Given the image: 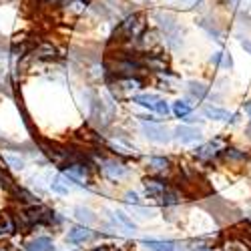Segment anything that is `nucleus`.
I'll return each instance as SVG.
<instances>
[{
    "label": "nucleus",
    "mask_w": 251,
    "mask_h": 251,
    "mask_svg": "<svg viewBox=\"0 0 251 251\" xmlns=\"http://www.w3.org/2000/svg\"><path fill=\"white\" fill-rule=\"evenodd\" d=\"M131 211L137 213L139 217H153V213H155L151 207H143L141 203H139V205H131Z\"/></svg>",
    "instance_id": "cd10ccee"
},
{
    "label": "nucleus",
    "mask_w": 251,
    "mask_h": 251,
    "mask_svg": "<svg viewBox=\"0 0 251 251\" xmlns=\"http://www.w3.org/2000/svg\"><path fill=\"white\" fill-rule=\"evenodd\" d=\"M145 161H147L149 169L155 171V175H163V173H167V171H171V159H169V157H163V155H149Z\"/></svg>",
    "instance_id": "a211bd4d"
},
{
    "label": "nucleus",
    "mask_w": 251,
    "mask_h": 251,
    "mask_svg": "<svg viewBox=\"0 0 251 251\" xmlns=\"http://www.w3.org/2000/svg\"><path fill=\"white\" fill-rule=\"evenodd\" d=\"M56 56H58V49H56L54 45H50V43H40V45H36V47L30 50V54H28L30 62H49V60H54Z\"/></svg>",
    "instance_id": "9b49d317"
},
{
    "label": "nucleus",
    "mask_w": 251,
    "mask_h": 251,
    "mask_svg": "<svg viewBox=\"0 0 251 251\" xmlns=\"http://www.w3.org/2000/svg\"><path fill=\"white\" fill-rule=\"evenodd\" d=\"M104 213L109 215L113 229H121V231H127V233H135L137 231V223L125 213L121 209H104Z\"/></svg>",
    "instance_id": "9d476101"
},
{
    "label": "nucleus",
    "mask_w": 251,
    "mask_h": 251,
    "mask_svg": "<svg viewBox=\"0 0 251 251\" xmlns=\"http://www.w3.org/2000/svg\"><path fill=\"white\" fill-rule=\"evenodd\" d=\"M25 251H56V245L50 237L47 235H38V237H32L28 239L25 245H23Z\"/></svg>",
    "instance_id": "dca6fc26"
},
{
    "label": "nucleus",
    "mask_w": 251,
    "mask_h": 251,
    "mask_svg": "<svg viewBox=\"0 0 251 251\" xmlns=\"http://www.w3.org/2000/svg\"><path fill=\"white\" fill-rule=\"evenodd\" d=\"M123 201L127 203V205H139V203H141L139 193H135V191H127V193L123 195Z\"/></svg>",
    "instance_id": "c756f323"
},
{
    "label": "nucleus",
    "mask_w": 251,
    "mask_h": 251,
    "mask_svg": "<svg viewBox=\"0 0 251 251\" xmlns=\"http://www.w3.org/2000/svg\"><path fill=\"white\" fill-rule=\"evenodd\" d=\"M16 233V225H14V217L12 213H4L0 215V239L10 237Z\"/></svg>",
    "instance_id": "b1692460"
},
{
    "label": "nucleus",
    "mask_w": 251,
    "mask_h": 251,
    "mask_svg": "<svg viewBox=\"0 0 251 251\" xmlns=\"http://www.w3.org/2000/svg\"><path fill=\"white\" fill-rule=\"evenodd\" d=\"M201 137H203V133L199 127H195V125L181 123L179 127L173 129V141L179 145H195L201 141Z\"/></svg>",
    "instance_id": "423d86ee"
},
{
    "label": "nucleus",
    "mask_w": 251,
    "mask_h": 251,
    "mask_svg": "<svg viewBox=\"0 0 251 251\" xmlns=\"http://www.w3.org/2000/svg\"><path fill=\"white\" fill-rule=\"evenodd\" d=\"M2 157H4V163L10 167V169H25V159L20 157V153H4L2 151Z\"/></svg>",
    "instance_id": "a878e982"
},
{
    "label": "nucleus",
    "mask_w": 251,
    "mask_h": 251,
    "mask_svg": "<svg viewBox=\"0 0 251 251\" xmlns=\"http://www.w3.org/2000/svg\"><path fill=\"white\" fill-rule=\"evenodd\" d=\"M99 237H102V235L93 231L89 225H75V227L69 229V233H67V243H71V245H85V243H89L93 239H99Z\"/></svg>",
    "instance_id": "6e6552de"
},
{
    "label": "nucleus",
    "mask_w": 251,
    "mask_h": 251,
    "mask_svg": "<svg viewBox=\"0 0 251 251\" xmlns=\"http://www.w3.org/2000/svg\"><path fill=\"white\" fill-rule=\"evenodd\" d=\"M181 121L187 123V125H203V123H205V119H203L201 115H195V113H189L187 117H183Z\"/></svg>",
    "instance_id": "c85d7f7f"
},
{
    "label": "nucleus",
    "mask_w": 251,
    "mask_h": 251,
    "mask_svg": "<svg viewBox=\"0 0 251 251\" xmlns=\"http://www.w3.org/2000/svg\"><path fill=\"white\" fill-rule=\"evenodd\" d=\"M169 181L163 179L161 175H151V177H145L143 179V189H145V195L151 197V199H157L161 201V197L167 193L169 189Z\"/></svg>",
    "instance_id": "0eeeda50"
},
{
    "label": "nucleus",
    "mask_w": 251,
    "mask_h": 251,
    "mask_svg": "<svg viewBox=\"0 0 251 251\" xmlns=\"http://www.w3.org/2000/svg\"><path fill=\"white\" fill-rule=\"evenodd\" d=\"M131 102H135L137 107H143L145 111L161 115V117L171 115V104L167 102V99H163L161 95H155V93H135V95H131Z\"/></svg>",
    "instance_id": "f03ea898"
},
{
    "label": "nucleus",
    "mask_w": 251,
    "mask_h": 251,
    "mask_svg": "<svg viewBox=\"0 0 251 251\" xmlns=\"http://www.w3.org/2000/svg\"><path fill=\"white\" fill-rule=\"evenodd\" d=\"M171 113L177 117V119H183L189 113H193V100L191 99H177L173 104H171Z\"/></svg>",
    "instance_id": "5701e85b"
},
{
    "label": "nucleus",
    "mask_w": 251,
    "mask_h": 251,
    "mask_svg": "<svg viewBox=\"0 0 251 251\" xmlns=\"http://www.w3.org/2000/svg\"><path fill=\"white\" fill-rule=\"evenodd\" d=\"M233 113H229L227 109L223 107H217V104H205L203 107V117L209 119V121H219V123H229V119H231Z\"/></svg>",
    "instance_id": "f3484780"
},
{
    "label": "nucleus",
    "mask_w": 251,
    "mask_h": 251,
    "mask_svg": "<svg viewBox=\"0 0 251 251\" xmlns=\"http://www.w3.org/2000/svg\"><path fill=\"white\" fill-rule=\"evenodd\" d=\"M75 217H76V221L80 223V225H95L97 223V215H95V211L91 207H85V205H76L75 207Z\"/></svg>",
    "instance_id": "4be33fe9"
},
{
    "label": "nucleus",
    "mask_w": 251,
    "mask_h": 251,
    "mask_svg": "<svg viewBox=\"0 0 251 251\" xmlns=\"http://www.w3.org/2000/svg\"><path fill=\"white\" fill-rule=\"evenodd\" d=\"M167 4H171V6H175V8H183V10H191V8H195L201 0H165Z\"/></svg>",
    "instance_id": "bb28decb"
},
{
    "label": "nucleus",
    "mask_w": 251,
    "mask_h": 251,
    "mask_svg": "<svg viewBox=\"0 0 251 251\" xmlns=\"http://www.w3.org/2000/svg\"><path fill=\"white\" fill-rule=\"evenodd\" d=\"M243 113L249 117V123L247 125H251V100H245L243 102Z\"/></svg>",
    "instance_id": "2f4dec72"
},
{
    "label": "nucleus",
    "mask_w": 251,
    "mask_h": 251,
    "mask_svg": "<svg viewBox=\"0 0 251 251\" xmlns=\"http://www.w3.org/2000/svg\"><path fill=\"white\" fill-rule=\"evenodd\" d=\"M187 95L193 102L197 100H207L209 99V87L205 85L203 80H187V87H185Z\"/></svg>",
    "instance_id": "4468645a"
},
{
    "label": "nucleus",
    "mask_w": 251,
    "mask_h": 251,
    "mask_svg": "<svg viewBox=\"0 0 251 251\" xmlns=\"http://www.w3.org/2000/svg\"><path fill=\"white\" fill-rule=\"evenodd\" d=\"M49 187H50V191H52V193H56V195H60V197H67V195L71 193V189H73L71 183L67 181V177L62 175V173L54 175V177L50 179Z\"/></svg>",
    "instance_id": "aec40b11"
},
{
    "label": "nucleus",
    "mask_w": 251,
    "mask_h": 251,
    "mask_svg": "<svg viewBox=\"0 0 251 251\" xmlns=\"http://www.w3.org/2000/svg\"><path fill=\"white\" fill-rule=\"evenodd\" d=\"M145 249L149 251H189V243H181L173 239H141L139 241Z\"/></svg>",
    "instance_id": "1a4fd4ad"
},
{
    "label": "nucleus",
    "mask_w": 251,
    "mask_h": 251,
    "mask_svg": "<svg viewBox=\"0 0 251 251\" xmlns=\"http://www.w3.org/2000/svg\"><path fill=\"white\" fill-rule=\"evenodd\" d=\"M155 23H157V30L161 32L163 43L167 45L169 50H179L183 47V30L177 23V16L169 10H157L153 14Z\"/></svg>",
    "instance_id": "f257e3e1"
},
{
    "label": "nucleus",
    "mask_w": 251,
    "mask_h": 251,
    "mask_svg": "<svg viewBox=\"0 0 251 251\" xmlns=\"http://www.w3.org/2000/svg\"><path fill=\"white\" fill-rule=\"evenodd\" d=\"M239 45H241V49H243L247 54H251V40H249V38H239Z\"/></svg>",
    "instance_id": "7c9ffc66"
},
{
    "label": "nucleus",
    "mask_w": 251,
    "mask_h": 251,
    "mask_svg": "<svg viewBox=\"0 0 251 251\" xmlns=\"http://www.w3.org/2000/svg\"><path fill=\"white\" fill-rule=\"evenodd\" d=\"M141 60H143L145 69H149V71H153V73H157V75L169 71V62H167L165 54H161V52H153V50H151V52H147V54H143Z\"/></svg>",
    "instance_id": "f8f14e48"
},
{
    "label": "nucleus",
    "mask_w": 251,
    "mask_h": 251,
    "mask_svg": "<svg viewBox=\"0 0 251 251\" xmlns=\"http://www.w3.org/2000/svg\"><path fill=\"white\" fill-rule=\"evenodd\" d=\"M219 159H223L229 165H245L249 161V153L243 149H237V147H223Z\"/></svg>",
    "instance_id": "ddd939ff"
},
{
    "label": "nucleus",
    "mask_w": 251,
    "mask_h": 251,
    "mask_svg": "<svg viewBox=\"0 0 251 251\" xmlns=\"http://www.w3.org/2000/svg\"><path fill=\"white\" fill-rule=\"evenodd\" d=\"M141 131L145 139L157 145H167L173 141V131L167 129V125L163 123H141Z\"/></svg>",
    "instance_id": "20e7f679"
},
{
    "label": "nucleus",
    "mask_w": 251,
    "mask_h": 251,
    "mask_svg": "<svg viewBox=\"0 0 251 251\" xmlns=\"http://www.w3.org/2000/svg\"><path fill=\"white\" fill-rule=\"evenodd\" d=\"M223 251H251V245L243 237H229L223 241Z\"/></svg>",
    "instance_id": "393cba45"
},
{
    "label": "nucleus",
    "mask_w": 251,
    "mask_h": 251,
    "mask_svg": "<svg viewBox=\"0 0 251 251\" xmlns=\"http://www.w3.org/2000/svg\"><path fill=\"white\" fill-rule=\"evenodd\" d=\"M223 147H225V139L215 137L213 141L201 143L199 147H195L193 149V157L199 159V161H203V163H209V161H213V159H217L221 155Z\"/></svg>",
    "instance_id": "39448f33"
},
{
    "label": "nucleus",
    "mask_w": 251,
    "mask_h": 251,
    "mask_svg": "<svg viewBox=\"0 0 251 251\" xmlns=\"http://www.w3.org/2000/svg\"><path fill=\"white\" fill-rule=\"evenodd\" d=\"M93 161L97 163L99 171H100L104 177H107V179H111V181H121V179H125V177L131 175L129 167L125 165L123 161L115 159V157H99V155L95 153V155H93Z\"/></svg>",
    "instance_id": "7ed1b4c3"
},
{
    "label": "nucleus",
    "mask_w": 251,
    "mask_h": 251,
    "mask_svg": "<svg viewBox=\"0 0 251 251\" xmlns=\"http://www.w3.org/2000/svg\"><path fill=\"white\" fill-rule=\"evenodd\" d=\"M209 62H211L213 67L221 69V71H233V56L229 52H225V50H219V52L211 54Z\"/></svg>",
    "instance_id": "412c9836"
},
{
    "label": "nucleus",
    "mask_w": 251,
    "mask_h": 251,
    "mask_svg": "<svg viewBox=\"0 0 251 251\" xmlns=\"http://www.w3.org/2000/svg\"><path fill=\"white\" fill-rule=\"evenodd\" d=\"M197 26L203 28L209 36L215 40V43L223 45V30L215 25V20H211V16H199V18H197Z\"/></svg>",
    "instance_id": "2eb2a0df"
},
{
    "label": "nucleus",
    "mask_w": 251,
    "mask_h": 251,
    "mask_svg": "<svg viewBox=\"0 0 251 251\" xmlns=\"http://www.w3.org/2000/svg\"><path fill=\"white\" fill-rule=\"evenodd\" d=\"M10 195H12L14 199H18V203L25 205V207H26V205H36V203H40V197H38V195H34L32 191L25 189V187H18V185L12 187Z\"/></svg>",
    "instance_id": "6ab92c4d"
}]
</instances>
